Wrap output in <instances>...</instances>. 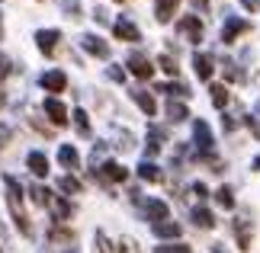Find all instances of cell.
<instances>
[{"label":"cell","mask_w":260,"mask_h":253,"mask_svg":"<svg viewBox=\"0 0 260 253\" xmlns=\"http://www.w3.org/2000/svg\"><path fill=\"white\" fill-rule=\"evenodd\" d=\"M4 183H7V199H10V215H13L16 221V228L23 231V234H32V228H29V221L23 215V186L16 183L13 176H4Z\"/></svg>","instance_id":"1"},{"label":"cell","mask_w":260,"mask_h":253,"mask_svg":"<svg viewBox=\"0 0 260 253\" xmlns=\"http://www.w3.org/2000/svg\"><path fill=\"white\" fill-rule=\"evenodd\" d=\"M193 135H196V144H199V151H203V157L212 160V154H209V151H212V131H209V125L203 122V119L193 122ZM212 164H215V160H212Z\"/></svg>","instance_id":"2"},{"label":"cell","mask_w":260,"mask_h":253,"mask_svg":"<svg viewBox=\"0 0 260 253\" xmlns=\"http://www.w3.org/2000/svg\"><path fill=\"white\" fill-rule=\"evenodd\" d=\"M177 29H180V35H183L186 42H199V39H203V23H199V16H183L177 23Z\"/></svg>","instance_id":"3"},{"label":"cell","mask_w":260,"mask_h":253,"mask_svg":"<svg viewBox=\"0 0 260 253\" xmlns=\"http://www.w3.org/2000/svg\"><path fill=\"white\" fill-rule=\"evenodd\" d=\"M251 29V23L247 19H241V16H228L225 19V26H222V42H235L241 32H247Z\"/></svg>","instance_id":"4"},{"label":"cell","mask_w":260,"mask_h":253,"mask_svg":"<svg viewBox=\"0 0 260 253\" xmlns=\"http://www.w3.org/2000/svg\"><path fill=\"white\" fill-rule=\"evenodd\" d=\"M93 173H96L100 179H106V183H122V179L128 176V170H125L122 164H116V160H109V164H103L100 170H93Z\"/></svg>","instance_id":"5"},{"label":"cell","mask_w":260,"mask_h":253,"mask_svg":"<svg viewBox=\"0 0 260 253\" xmlns=\"http://www.w3.org/2000/svg\"><path fill=\"white\" fill-rule=\"evenodd\" d=\"M235 237L241 250H251V237H254V225L251 218H235Z\"/></svg>","instance_id":"6"},{"label":"cell","mask_w":260,"mask_h":253,"mask_svg":"<svg viewBox=\"0 0 260 253\" xmlns=\"http://www.w3.org/2000/svg\"><path fill=\"white\" fill-rule=\"evenodd\" d=\"M128 70H132V74H135V77H142V80H148V77H151V74H154V64H151V61H148V58H145V55H138V52H135L132 58H128Z\"/></svg>","instance_id":"7"},{"label":"cell","mask_w":260,"mask_h":253,"mask_svg":"<svg viewBox=\"0 0 260 253\" xmlns=\"http://www.w3.org/2000/svg\"><path fill=\"white\" fill-rule=\"evenodd\" d=\"M45 113H48V119H52L55 125H64V122H68V109H64L61 99H55V96L45 99Z\"/></svg>","instance_id":"8"},{"label":"cell","mask_w":260,"mask_h":253,"mask_svg":"<svg viewBox=\"0 0 260 253\" xmlns=\"http://www.w3.org/2000/svg\"><path fill=\"white\" fill-rule=\"evenodd\" d=\"M42 87H45V90H52V93H61V90L68 87L64 70H45V74H42Z\"/></svg>","instance_id":"9"},{"label":"cell","mask_w":260,"mask_h":253,"mask_svg":"<svg viewBox=\"0 0 260 253\" xmlns=\"http://www.w3.org/2000/svg\"><path fill=\"white\" fill-rule=\"evenodd\" d=\"M81 45L87 48L90 55H96V58H109V45L100 35H81Z\"/></svg>","instance_id":"10"},{"label":"cell","mask_w":260,"mask_h":253,"mask_svg":"<svg viewBox=\"0 0 260 253\" xmlns=\"http://www.w3.org/2000/svg\"><path fill=\"white\" fill-rule=\"evenodd\" d=\"M58 39H61V32H58V29H42V32L36 35V42H39V48H42L45 55H52L55 45H58Z\"/></svg>","instance_id":"11"},{"label":"cell","mask_w":260,"mask_h":253,"mask_svg":"<svg viewBox=\"0 0 260 253\" xmlns=\"http://www.w3.org/2000/svg\"><path fill=\"white\" fill-rule=\"evenodd\" d=\"M128 93H132V99L138 103V109H142L145 116H154L157 113V103H154L151 93H145V90H128Z\"/></svg>","instance_id":"12"},{"label":"cell","mask_w":260,"mask_h":253,"mask_svg":"<svg viewBox=\"0 0 260 253\" xmlns=\"http://www.w3.org/2000/svg\"><path fill=\"white\" fill-rule=\"evenodd\" d=\"M26 167L32 170L36 176H48V157L42 154V151H32V154L26 157Z\"/></svg>","instance_id":"13"},{"label":"cell","mask_w":260,"mask_h":253,"mask_svg":"<svg viewBox=\"0 0 260 253\" xmlns=\"http://www.w3.org/2000/svg\"><path fill=\"white\" fill-rule=\"evenodd\" d=\"M113 29H116V35L122 39V42H138V39H142V32H138V29L128 23V19H116Z\"/></svg>","instance_id":"14"},{"label":"cell","mask_w":260,"mask_h":253,"mask_svg":"<svg viewBox=\"0 0 260 253\" xmlns=\"http://www.w3.org/2000/svg\"><path fill=\"white\" fill-rule=\"evenodd\" d=\"M193 67H196V77L199 80H209V77H212V70H215V64H212V58H209V55H193Z\"/></svg>","instance_id":"15"},{"label":"cell","mask_w":260,"mask_h":253,"mask_svg":"<svg viewBox=\"0 0 260 253\" xmlns=\"http://www.w3.org/2000/svg\"><path fill=\"white\" fill-rule=\"evenodd\" d=\"M180 0H157V7H154V16H157V23H171L174 19V10H177Z\"/></svg>","instance_id":"16"},{"label":"cell","mask_w":260,"mask_h":253,"mask_svg":"<svg viewBox=\"0 0 260 253\" xmlns=\"http://www.w3.org/2000/svg\"><path fill=\"white\" fill-rule=\"evenodd\" d=\"M145 215L157 225V221L167 218V205H164V202H157V199H148V202H145Z\"/></svg>","instance_id":"17"},{"label":"cell","mask_w":260,"mask_h":253,"mask_svg":"<svg viewBox=\"0 0 260 253\" xmlns=\"http://www.w3.org/2000/svg\"><path fill=\"white\" fill-rule=\"evenodd\" d=\"M154 234L164 237V240H174V237H180V225H177V221H157Z\"/></svg>","instance_id":"18"},{"label":"cell","mask_w":260,"mask_h":253,"mask_svg":"<svg viewBox=\"0 0 260 253\" xmlns=\"http://www.w3.org/2000/svg\"><path fill=\"white\" fill-rule=\"evenodd\" d=\"M58 160H61L64 167H77V164H81V154H77L71 144H61V148H58Z\"/></svg>","instance_id":"19"},{"label":"cell","mask_w":260,"mask_h":253,"mask_svg":"<svg viewBox=\"0 0 260 253\" xmlns=\"http://www.w3.org/2000/svg\"><path fill=\"white\" fill-rule=\"evenodd\" d=\"M193 225L196 228H215V218L209 208H193Z\"/></svg>","instance_id":"20"},{"label":"cell","mask_w":260,"mask_h":253,"mask_svg":"<svg viewBox=\"0 0 260 253\" xmlns=\"http://www.w3.org/2000/svg\"><path fill=\"white\" fill-rule=\"evenodd\" d=\"M138 176L148 179V183H157V179H161V170H157L151 160H142V167H138Z\"/></svg>","instance_id":"21"},{"label":"cell","mask_w":260,"mask_h":253,"mask_svg":"<svg viewBox=\"0 0 260 253\" xmlns=\"http://www.w3.org/2000/svg\"><path fill=\"white\" fill-rule=\"evenodd\" d=\"M48 205H52V211H55V218H58V221H68V218H71V205H68L64 199H52Z\"/></svg>","instance_id":"22"},{"label":"cell","mask_w":260,"mask_h":253,"mask_svg":"<svg viewBox=\"0 0 260 253\" xmlns=\"http://www.w3.org/2000/svg\"><path fill=\"white\" fill-rule=\"evenodd\" d=\"M215 202H218L222 208H235V196H232V189H228V186H218V189H215Z\"/></svg>","instance_id":"23"},{"label":"cell","mask_w":260,"mask_h":253,"mask_svg":"<svg viewBox=\"0 0 260 253\" xmlns=\"http://www.w3.org/2000/svg\"><path fill=\"white\" fill-rule=\"evenodd\" d=\"M186 106L183 103H171V106H167V119H171V122H186Z\"/></svg>","instance_id":"24"},{"label":"cell","mask_w":260,"mask_h":253,"mask_svg":"<svg viewBox=\"0 0 260 253\" xmlns=\"http://www.w3.org/2000/svg\"><path fill=\"white\" fill-rule=\"evenodd\" d=\"M58 186H61V192H81V179L71 176V173H64L61 179H58Z\"/></svg>","instance_id":"25"},{"label":"cell","mask_w":260,"mask_h":253,"mask_svg":"<svg viewBox=\"0 0 260 253\" xmlns=\"http://www.w3.org/2000/svg\"><path fill=\"white\" fill-rule=\"evenodd\" d=\"M212 103H215L218 109H225V103H228V90H225V84H215V87H212Z\"/></svg>","instance_id":"26"},{"label":"cell","mask_w":260,"mask_h":253,"mask_svg":"<svg viewBox=\"0 0 260 253\" xmlns=\"http://www.w3.org/2000/svg\"><path fill=\"white\" fill-rule=\"evenodd\" d=\"M74 125H77V131H81V135H90V119H87L84 109H74Z\"/></svg>","instance_id":"27"},{"label":"cell","mask_w":260,"mask_h":253,"mask_svg":"<svg viewBox=\"0 0 260 253\" xmlns=\"http://www.w3.org/2000/svg\"><path fill=\"white\" fill-rule=\"evenodd\" d=\"M29 192H32V202H36V205H48V202H52V196H48L45 186H32Z\"/></svg>","instance_id":"28"},{"label":"cell","mask_w":260,"mask_h":253,"mask_svg":"<svg viewBox=\"0 0 260 253\" xmlns=\"http://www.w3.org/2000/svg\"><path fill=\"white\" fill-rule=\"evenodd\" d=\"M48 237H52L55 244H74V234H71V231H61V228H52Z\"/></svg>","instance_id":"29"},{"label":"cell","mask_w":260,"mask_h":253,"mask_svg":"<svg viewBox=\"0 0 260 253\" xmlns=\"http://www.w3.org/2000/svg\"><path fill=\"white\" fill-rule=\"evenodd\" d=\"M161 93H171V96H189V90L183 84H164V87H157Z\"/></svg>","instance_id":"30"},{"label":"cell","mask_w":260,"mask_h":253,"mask_svg":"<svg viewBox=\"0 0 260 253\" xmlns=\"http://www.w3.org/2000/svg\"><path fill=\"white\" fill-rule=\"evenodd\" d=\"M148 135H151L154 141H151V144H157V148H161V141L167 138V131L161 128V125H148Z\"/></svg>","instance_id":"31"},{"label":"cell","mask_w":260,"mask_h":253,"mask_svg":"<svg viewBox=\"0 0 260 253\" xmlns=\"http://www.w3.org/2000/svg\"><path fill=\"white\" fill-rule=\"evenodd\" d=\"M225 74H228V80H244V74H241V67H238L235 61H225Z\"/></svg>","instance_id":"32"},{"label":"cell","mask_w":260,"mask_h":253,"mask_svg":"<svg viewBox=\"0 0 260 253\" xmlns=\"http://www.w3.org/2000/svg\"><path fill=\"white\" fill-rule=\"evenodd\" d=\"M157 64H161L167 74H177V61H174L171 55H161V58H157Z\"/></svg>","instance_id":"33"},{"label":"cell","mask_w":260,"mask_h":253,"mask_svg":"<svg viewBox=\"0 0 260 253\" xmlns=\"http://www.w3.org/2000/svg\"><path fill=\"white\" fill-rule=\"evenodd\" d=\"M157 253H189V247L186 244H161V247H157Z\"/></svg>","instance_id":"34"},{"label":"cell","mask_w":260,"mask_h":253,"mask_svg":"<svg viewBox=\"0 0 260 253\" xmlns=\"http://www.w3.org/2000/svg\"><path fill=\"white\" fill-rule=\"evenodd\" d=\"M96 250L100 253H113V247H109V240H106L103 231H96Z\"/></svg>","instance_id":"35"},{"label":"cell","mask_w":260,"mask_h":253,"mask_svg":"<svg viewBox=\"0 0 260 253\" xmlns=\"http://www.w3.org/2000/svg\"><path fill=\"white\" fill-rule=\"evenodd\" d=\"M10 138H13V131H10V125L0 122V148H7L10 144Z\"/></svg>","instance_id":"36"},{"label":"cell","mask_w":260,"mask_h":253,"mask_svg":"<svg viewBox=\"0 0 260 253\" xmlns=\"http://www.w3.org/2000/svg\"><path fill=\"white\" fill-rule=\"evenodd\" d=\"M119 250H122V253H138V247H135V240H132V237L119 240Z\"/></svg>","instance_id":"37"},{"label":"cell","mask_w":260,"mask_h":253,"mask_svg":"<svg viewBox=\"0 0 260 253\" xmlns=\"http://www.w3.org/2000/svg\"><path fill=\"white\" fill-rule=\"evenodd\" d=\"M64 10H68V16H81V4L77 0H64Z\"/></svg>","instance_id":"38"},{"label":"cell","mask_w":260,"mask_h":253,"mask_svg":"<svg viewBox=\"0 0 260 253\" xmlns=\"http://www.w3.org/2000/svg\"><path fill=\"white\" fill-rule=\"evenodd\" d=\"M106 74H109V80H119V84L125 80V70H122V67H109Z\"/></svg>","instance_id":"39"},{"label":"cell","mask_w":260,"mask_h":253,"mask_svg":"<svg viewBox=\"0 0 260 253\" xmlns=\"http://www.w3.org/2000/svg\"><path fill=\"white\" fill-rule=\"evenodd\" d=\"M10 70H13V64H10V58H4V55H0V80H4V77L10 74Z\"/></svg>","instance_id":"40"},{"label":"cell","mask_w":260,"mask_h":253,"mask_svg":"<svg viewBox=\"0 0 260 253\" xmlns=\"http://www.w3.org/2000/svg\"><path fill=\"white\" fill-rule=\"evenodd\" d=\"M244 122H247V128H251V131H254V138H260V122H257V119H254V116H247V119H244Z\"/></svg>","instance_id":"41"},{"label":"cell","mask_w":260,"mask_h":253,"mask_svg":"<svg viewBox=\"0 0 260 253\" xmlns=\"http://www.w3.org/2000/svg\"><path fill=\"white\" fill-rule=\"evenodd\" d=\"M244 7H247V10H257V7H260V0H244Z\"/></svg>","instance_id":"42"},{"label":"cell","mask_w":260,"mask_h":253,"mask_svg":"<svg viewBox=\"0 0 260 253\" xmlns=\"http://www.w3.org/2000/svg\"><path fill=\"white\" fill-rule=\"evenodd\" d=\"M193 4H196V7H203V10H206V7H209V0H193Z\"/></svg>","instance_id":"43"},{"label":"cell","mask_w":260,"mask_h":253,"mask_svg":"<svg viewBox=\"0 0 260 253\" xmlns=\"http://www.w3.org/2000/svg\"><path fill=\"white\" fill-rule=\"evenodd\" d=\"M254 167H257V170H260V157H254Z\"/></svg>","instance_id":"44"},{"label":"cell","mask_w":260,"mask_h":253,"mask_svg":"<svg viewBox=\"0 0 260 253\" xmlns=\"http://www.w3.org/2000/svg\"><path fill=\"white\" fill-rule=\"evenodd\" d=\"M0 106H4V90H0Z\"/></svg>","instance_id":"45"},{"label":"cell","mask_w":260,"mask_h":253,"mask_svg":"<svg viewBox=\"0 0 260 253\" xmlns=\"http://www.w3.org/2000/svg\"><path fill=\"white\" fill-rule=\"evenodd\" d=\"M254 113H257V116H260V103H257V109H254Z\"/></svg>","instance_id":"46"},{"label":"cell","mask_w":260,"mask_h":253,"mask_svg":"<svg viewBox=\"0 0 260 253\" xmlns=\"http://www.w3.org/2000/svg\"><path fill=\"white\" fill-rule=\"evenodd\" d=\"M116 4H122V0H116Z\"/></svg>","instance_id":"47"},{"label":"cell","mask_w":260,"mask_h":253,"mask_svg":"<svg viewBox=\"0 0 260 253\" xmlns=\"http://www.w3.org/2000/svg\"><path fill=\"white\" fill-rule=\"evenodd\" d=\"M0 253H4V250H0Z\"/></svg>","instance_id":"48"}]
</instances>
